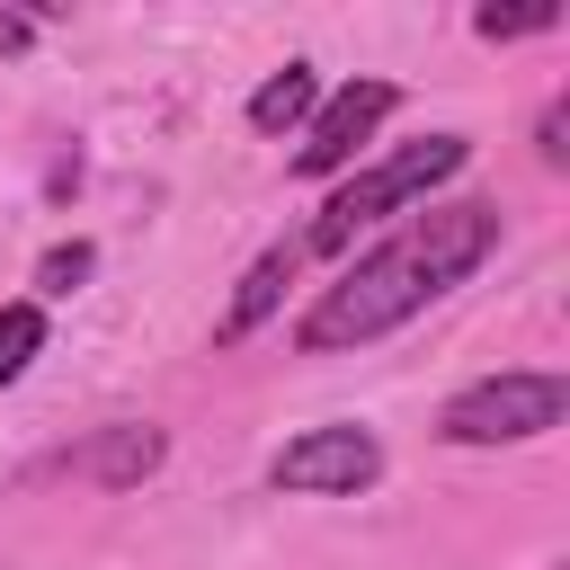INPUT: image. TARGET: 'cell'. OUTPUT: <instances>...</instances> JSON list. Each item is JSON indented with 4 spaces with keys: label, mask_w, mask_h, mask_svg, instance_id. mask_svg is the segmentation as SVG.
<instances>
[{
    "label": "cell",
    "mask_w": 570,
    "mask_h": 570,
    "mask_svg": "<svg viewBox=\"0 0 570 570\" xmlns=\"http://www.w3.org/2000/svg\"><path fill=\"white\" fill-rule=\"evenodd\" d=\"M490 249H499V205H490V196L419 205V214H401L392 240H374L338 285L312 294V312L294 321V347H303V356L374 347L383 330H401V321H419L436 294H454Z\"/></svg>",
    "instance_id": "obj_1"
},
{
    "label": "cell",
    "mask_w": 570,
    "mask_h": 570,
    "mask_svg": "<svg viewBox=\"0 0 570 570\" xmlns=\"http://www.w3.org/2000/svg\"><path fill=\"white\" fill-rule=\"evenodd\" d=\"M463 160H472V134H428V142H401V151L365 160L356 178H338V187H330V205L303 223V240H294V249H312V258H338V249H347L365 223L436 205V187H445Z\"/></svg>",
    "instance_id": "obj_2"
},
{
    "label": "cell",
    "mask_w": 570,
    "mask_h": 570,
    "mask_svg": "<svg viewBox=\"0 0 570 570\" xmlns=\"http://www.w3.org/2000/svg\"><path fill=\"white\" fill-rule=\"evenodd\" d=\"M561 410H570L561 374H481V383H463L445 401L436 436L445 445H534V436L561 428Z\"/></svg>",
    "instance_id": "obj_3"
},
{
    "label": "cell",
    "mask_w": 570,
    "mask_h": 570,
    "mask_svg": "<svg viewBox=\"0 0 570 570\" xmlns=\"http://www.w3.org/2000/svg\"><path fill=\"white\" fill-rule=\"evenodd\" d=\"M267 481L294 490V499H356V490L383 481V445H374V428L330 419V428H303L294 445H276Z\"/></svg>",
    "instance_id": "obj_4"
},
{
    "label": "cell",
    "mask_w": 570,
    "mask_h": 570,
    "mask_svg": "<svg viewBox=\"0 0 570 570\" xmlns=\"http://www.w3.org/2000/svg\"><path fill=\"white\" fill-rule=\"evenodd\" d=\"M401 107V89L392 80H347L338 98H321L312 107V125H303V142H294V169L303 178H330V169H347L356 160V142H374V125Z\"/></svg>",
    "instance_id": "obj_5"
},
{
    "label": "cell",
    "mask_w": 570,
    "mask_h": 570,
    "mask_svg": "<svg viewBox=\"0 0 570 570\" xmlns=\"http://www.w3.org/2000/svg\"><path fill=\"white\" fill-rule=\"evenodd\" d=\"M160 454H169V436H160V428H107V436H89V445H80V472H89L98 490H134V481H151V472H160Z\"/></svg>",
    "instance_id": "obj_6"
},
{
    "label": "cell",
    "mask_w": 570,
    "mask_h": 570,
    "mask_svg": "<svg viewBox=\"0 0 570 570\" xmlns=\"http://www.w3.org/2000/svg\"><path fill=\"white\" fill-rule=\"evenodd\" d=\"M312 107H321V80H312V62H285V71H267V80H258V98H249V125H258V134H303V125H312Z\"/></svg>",
    "instance_id": "obj_7"
},
{
    "label": "cell",
    "mask_w": 570,
    "mask_h": 570,
    "mask_svg": "<svg viewBox=\"0 0 570 570\" xmlns=\"http://www.w3.org/2000/svg\"><path fill=\"white\" fill-rule=\"evenodd\" d=\"M294 240H276V249H258L249 258V276H240V294H232V312H223V338H249L267 312H276V294H285V276H294Z\"/></svg>",
    "instance_id": "obj_8"
},
{
    "label": "cell",
    "mask_w": 570,
    "mask_h": 570,
    "mask_svg": "<svg viewBox=\"0 0 570 570\" xmlns=\"http://www.w3.org/2000/svg\"><path fill=\"white\" fill-rule=\"evenodd\" d=\"M45 356V303H0V383H18Z\"/></svg>",
    "instance_id": "obj_9"
},
{
    "label": "cell",
    "mask_w": 570,
    "mask_h": 570,
    "mask_svg": "<svg viewBox=\"0 0 570 570\" xmlns=\"http://www.w3.org/2000/svg\"><path fill=\"white\" fill-rule=\"evenodd\" d=\"M89 267H98V249H89V240H53V249L36 258V285H45V294H80V276H89Z\"/></svg>",
    "instance_id": "obj_10"
},
{
    "label": "cell",
    "mask_w": 570,
    "mask_h": 570,
    "mask_svg": "<svg viewBox=\"0 0 570 570\" xmlns=\"http://www.w3.org/2000/svg\"><path fill=\"white\" fill-rule=\"evenodd\" d=\"M472 27H481L490 45H517V36H543V27H561V9H552V0H543V9H481Z\"/></svg>",
    "instance_id": "obj_11"
},
{
    "label": "cell",
    "mask_w": 570,
    "mask_h": 570,
    "mask_svg": "<svg viewBox=\"0 0 570 570\" xmlns=\"http://www.w3.org/2000/svg\"><path fill=\"white\" fill-rule=\"evenodd\" d=\"M561 134H570V98H552V107H543V125H534V151H543V169H561V160H570V142H561Z\"/></svg>",
    "instance_id": "obj_12"
},
{
    "label": "cell",
    "mask_w": 570,
    "mask_h": 570,
    "mask_svg": "<svg viewBox=\"0 0 570 570\" xmlns=\"http://www.w3.org/2000/svg\"><path fill=\"white\" fill-rule=\"evenodd\" d=\"M27 36H36V18H0V53H18Z\"/></svg>",
    "instance_id": "obj_13"
},
{
    "label": "cell",
    "mask_w": 570,
    "mask_h": 570,
    "mask_svg": "<svg viewBox=\"0 0 570 570\" xmlns=\"http://www.w3.org/2000/svg\"><path fill=\"white\" fill-rule=\"evenodd\" d=\"M552 570H570V561H552Z\"/></svg>",
    "instance_id": "obj_14"
}]
</instances>
